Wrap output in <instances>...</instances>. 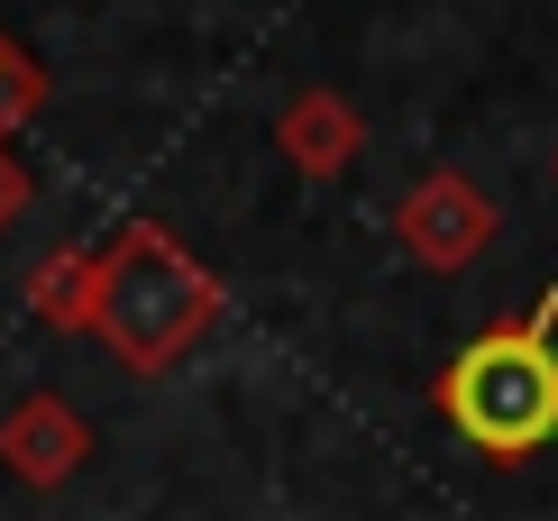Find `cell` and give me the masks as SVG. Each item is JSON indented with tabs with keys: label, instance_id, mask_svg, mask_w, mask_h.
<instances>
[{
	"label": "cell",
	"instance_id": "6",
	"mask_svg": "<svg viewBox=\"0 0 558 521\" xmlns=\"http://www.w3.org/2000/svg\"><path fill=\"white\" fill-rule=\"evenodd\" d=\"M92 293H101V256L92 247H56L28 266V312L46 329H83L92 339Z\"/></svg>",
	"mask_w": 558,
	"mask_h": 521
},
{
	"label": "cell",
	"instance_id": "8",
	"mask_svg": "<svg viewBox=\"0 0 558 521\" xmlns=\"http://www.w3.org/2000/svg\"><path fill=\"white\" fill-rule=\"evenodd\" d=\"M37 202V183H28V165H19L10 147H0V229H19V210Z\"/></svg>",
	"mask_w": 558,
	"mask_h": 521
},
{
	"label": "cell",
	"instance_id": "5",
	"mask_svg": "<svg viewBox=\"0 0 558 521\" xmlns=\"http://www.w3.org/2000/svg\"><path fill=\"white\" fill-rule=\"evenodd\" d=\"M275 147H284V165L293 174H312V183H330V174H348L357 165V147H366V120H357V101L348 92H293L284 101V120H275Z\"/></svg>",
	"mask_w": 558,
	"mask_h": 521
},
{
	"label": "cell",
	"instance_id": "3",
	"mask_svg": "<svg viewBox=\"0 0 558 521\" xmlns=\"http://www.w3.org/2000/svg\"><path fill=\"white\" fill-rule=\"evenodd\" d=\"M495 193H485L476 174H458V165H439V174H422L403 202H393V247L412 256L422 275H458L476 266L485 247H495Z\"/></svg>",
	"mask_w": 558,
	"mask_h": 521
},
{
	"label": "cell",
	"instance_id": "7",
	"mask_svg": "<svg viewBox=\"0 0 558 521\" xmlns=\"http://www.w3.org/2000/svg\"><path fill=\"white\" fill-rule=\"evenodd\" d=\"M37 110H46V64H37L10 28H0V147H10V137L28 129Z\"/></svg>",
	"mask_w": 558,
	"mask_h": 521
},
{
	"label": "cell",
	"instance_id": "2",
	"mask_svg": "<svg viewBox=\"0 0 558 521\" xmlns=\"http://www.w3.org/2000/svg\"><path fill=\"white\" fill-rule=\"evenodd\" d=\"M101 256V293H92V339L110 348L129 375H166L202 348V329L229 312L220 275L174 239L166 220H129Z\"/></svg>",
	"mask_w": 558,
	"mask_h": 521
},
{
	"label": "cell",
	"instance_id": "4",
	"mask_svg": "<svg viewBox=\"0 0 558 521\" xmlns=\"http://www.w3.org/2000/svg\"><path fill=\"white\" fill-rule=\"evenodd\" d=\"M0 467H10L28 494H56L92 467V421L64 393H19L0 412Z\"/></svg>",
	"mask_w": 558,
	"mask_h": 521
},
{
	"label": "cell",
	"instance_id": "1",
	"mask_svg": "<svg viewBox=\"0 0 558 521\" xmlns=\"http://www.w3.org/2000/svg\"><path fill=\"white\" fill-rule=\"evenodd\" d=\"M430 412L495 467L541 458L558 439V293H541L531 312L485 320L476 339L439 366Z\"/></svg>",
	"mask_w": 558,
	"mask_h": 521
}]
</instances>
